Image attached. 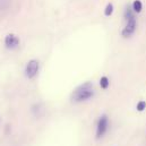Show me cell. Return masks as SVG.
<instances>
[{
    "label": "cell",
    "instance_id": "obj_3",
    "mask_svg": "<svg viewBox=\"0 0 146 146\" xmlns=\"http://www.w3.org/2000/svg\"><path fill=\"white\" fill-rule=\"evenodd\" d=\"M38 68H40V64H38L37 60H35V59L30 60L27 62V65H26V68H25V75H26V77L29 79L34 78L37 75V73H38Z\"/></svg>",
    "mask_w": 146,
    "mask_h": 146
},
{
    "label": "cell",
    "instance_id": "obj_9",
    "mask_svg": "<svg viewBox=\"0 0 146 146\" xmlns=\"http://www.w3.org/2000/svg\"><path fill=\"white\" fill-rule=\"evenodd\" d=\"M112 13H113V5L112 3H108L106 9H104V15L109 17V16L112 15Z\"/></svg>",
    "mask_w": 146,
    "mask_h": 146
},
{
    "label": "cell",
    "instance_id": "obj_2",
    "mask_svg": "<svg viewBox=\"0 0 146 146\" xmlns=\"http://www.w3.org/2000/svg\"><path fill=\"white\" fill-rule=\"evenodd\" d=\"M108 125H109V120L108 117L106 114L101 115L99 121H98V126H96V138H101L104 136V134L108 130Z\"/></svg>",
    "mask_w": 146,
    "mask_h": 146
},
{
    "label": "cell",
    "instance_id": "obj_11",
    "mask_svg": "<svg viewBox=\"0 0 146 146\" xmlns=\"http://www.w3.org/2000/svg\"><path fill=\"white\" fill-rule=\"evenodd\" d=\"M8 6H9V0H0V10L8 8Z\"/></svg>",
    "mask_w": 146,
    "mask_h": 146
},
{
    "label": "cell",
    "instance_id": "obj_10",
    "mask_svg": "<svg viewBox=\"0 0 146 146\" xmlns=\"http://www.w3.org/2000/svg\"><path fill=\"white\" fill-rule=\"evenodd\" d=\"M136 109H137V111H139V112L144 111V110L146 109V102L145 101H141V102H138V103H137Z\"/></svg>",
    "mask_w": 146,
    "mask_h": 146
},
{
    "label": "cell",
    "instance_id": "obj_6",
    "mask_svg": "<svg viewBox=\"0 0 146 146\" xmlns=\"http://www.w3.org/2000/svg\"><path fill=\"white\" fill-rule=\"evenodd\" d=\"M109 85H110L109 78H108L107 76L101 77V79H100V86H101L103 90H107V88L109 87Z\"/></svg>",
    "mask_w": 146,
    "mask_h": 146
},
{
    "label": "cell",
    "instance_id": "obj_4",
    "mask_svg": "<svg viewBox=\"0 0 146 146\" xmlns=\"http://www.w3.org/2000/svg\"><path fill=\"white\" fill-rule=\"evenodd\" d=\"M5 45L7 49H16L19 45V38L17 35L10 33L5 37Z\"/></svg>",
    "mask_w": 146,
    "mask_h": 146
},
{
    "label": "cell",
    "instance_id": "obj_1",
    "mask_svg": "<svg viewBox=\"0 0 146 146\" xmlns=\"http://www.w3.org/2000/svg\"><path fill=\"white\" fill-rule=\"evenodd\" d=\"M94 95V88L93 84L91 82H86L82 85H79L72 94V100L74 102H83L86 100H90Z\"/></svg>",
    "mask_w": 146,
    "mask_h": 146
},
{
    "label": "cell",
    "instance_id": "obj_5",
    "mask_svg": "<svg viewBox=\"0 0 146 146\" xmlns=\"http://www.w3.org/2000/svg\"><path fill=\"white\" fill-rule=\"evenodd\" d=\"M136 25H137V24H136L135 17L131 18V19H129V21H127V24H126L125 29L122 30V36L128 37V36H130V35H133L134 32H135V30H136Z\"/></svg>",
    "mask_w": 146,
    "mask_h": 146
},
{
    "label": "cell",
    "instance_id": "obj_8",
    "mask_svg": "<svg viewBox=\"0 0 146 146\" xmlns=\"http://www.w3.org/2000/svg\"><path fill=\"white\" fill-rule=\"evenodd\" d=\"M125 18H126L127 21L134 18V11H133V9H131L130 7H127V8H126V10H125Z\"/></svg>",
    "mask_w": 146,
    "mask_h": 146
},
{
    "label": "cell",
    "instance_id": "obj_7",
    "mask_svg": "<svg viewBox=\"0 0 146 146\" xmlns=\"http://www.w3.org/2000/svg\"><path fill=\"white\" fill-rule=\"evenodd\" d=\"M142 9H143V5H142V2H141L139 0H135L134 3H133V10H134L135 13H141Z\"/></svg>",
    "mask_w": 146,
    "mask_h": 146
}]
</instances>
